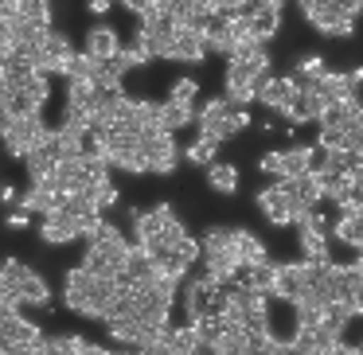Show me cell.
I'll use <instances>...</instances> for the list:
<instances>
[{"mask_svg":"<svg viewBox=\"0 0 363 355\" xmlns=\"http://www.w3.org/2000/svg\"><path fill=\"white\" fill-rule=\"evenodd\" d=\"M129 219H133V242L141 246L152 261H160L164 254L180 250L191 238L188 227L180 222V215L172 211V203H157V207H149V211H133Z\"/></svg>","mask_w":363,"mask_h":355,"instance_id":"obj_1","label":"cell"},{"mask_svg":"<svg viewBox=\"0 0 363 355\" xmlns=\"http://www.w3.org/2000/svg\"><path fill=\"white\" fill-rule=\"evenodd\" d=\"M113 293H118V281H113V277H94L82 266H74L63 274V305L71 308V312L86 316V320H102V308L113 300Z\"/></svg>","mask_w":363,"mask_h":355,"instance_id":"obj_2","label":"cell"},{"mask_svg":"<svg viewBox=\"0 0 363 355\" xmlns=\"http://www.w3.org/2000/svg\"><path fill=\"white\" fill-rule=\"evenodd\" d=\"M196 125L203 137H215V141H230V137H238L246 125H250V110L246 106H235L227 102V98H211V102H203L196 110Z\"/></svg>","mask_w":363,"mask_h":355,"instance_id":"obj_3","label":"cell"},{"mask_svg":"<svg viewBox=\"0 0 363 355\" xmlns=\"http://www.w3.org/2000/svg\"><path fill=\"white\" fill-rule=\"evenodd\" d=\"M48 133L51 129H48V121H43L40 113H9V110H0V141H4V149H9L12 157L24 160Z\"/></svg>","mask_w":363,"mask_h":355,"instance_id":"obj_4","label":"cell"},{"mask_svg":"<svg viewBox=\"0 0 363 355\" xmlns=\"http://www.w3.org/2000/svg\"><path fill=\"white\" fill-rule=\"evenodd\" d=\"M313 261H281L277 266V277H274V297H281V300H301L308 293V285H313Z\"/></svg>","mask_w":363,"mask_h":355,"instance_id":"obj_5","label":"cell"},{"mask_svg":"<svg viewBox=\"0 0 363 355\" xmlns=\"http://www.w3.org/2000/svg\"><path fill=\"white\" fill-rule=\"evenodd\" d=\"M293 98H297V90H293V82H289V79H274V74H262V79L254 82V102H262L269 113H277V118H289Z\"/></svg>","mask_w":363,"mask_h":355,"instance_id":"obj_6","label":"cell"},{"mask_svg":"<svg viewBox=\"0 0 363 355\" xmlns=\"http://www.w3.org/2000/svg\"><path fill=\"white\" fill-rule=\"evenodd\" d=\"M74 55V47H71V40H67L59 28H51L48 35H43V43H40V59H35V71L40 74H63L67 71V59Z\"/></svg>","mask_w":363,"mask_h":355,"instance_id":"obj_7","label":"cell"},{"mask_svg":"<svg viewBox=\"0 0 363 355\" xmlns=\"http://www.w3.org/2000/svg\"><path fill=\"white\" fill-rule=\"evenodd\" d=\"M308 28L320 35H328V40H347V35H355V16H347V12L332 9V4H320V9L308 12Z\"/></svg>","mask_w":363,"mask_h":355,"instance_id":"obj_8","label":"cell"},{"mask_svg":"<svg viewBox=\"0 0 363 355\" xmlns=\"http://www.w3.org/2000/svg\"><path fill=\"white\" fill-rule=\"evenodd\" d=\"M164 59H176V63H203L207 59V43H203V32H196V28H176L172 40H168V55Z\"/></svg>","mask_w":363,"mask_h":355,"instance_id":"obj_9","label":"cell"},{"mask_svg":"<svg viewBox=\"0 0 363 355\" xmlns=\"http://www.w3.org/2000/svg\"><path fill=\"white\" fill-rule=\"evenodd\" d=\"M254 207L262 211V219L266 222H274V227H289L293 222V203H289V196H285L277 184H269V188H262L258 196H254Z\"/></svg>","mask_w":363,"mask_h":355,"instance_id":"obj_10","label":"cell"},{"mask_svg":"<svg viewBox=\"0 0 363 355\" xmlns=\"http://www.w3.org/2000/svg\"><path fill=\"white\" fill-rule=\"evenodd\" d=\"M277 188L289 196L293 211H313V207H320V184L313 180V172L308 176H289V180H277Z\"/></svg>","mask_w":363,"mask_h":355,"instance_id":"obj_11","label":"cell"},{"mask_svg":"<svg viewBox=\"0 0 363 355\" xmlns=\"http://www.w3.org/2000/svg\"><path fill=\"white\" fill-rule=\"evenodd\" d=\"M336 211H340V219H336V227H332V235L359 254L363 250V207L359 203H344V207H336Z\"/></svg>","mask_w":363,"mask_h":355,"instance_id":"obj_12","label":"cell"},{"mask_svg":"<svg viewBox=\"0 0 363 355\" xmlns=\"http://www.w3.org/2000/svg\"><path fill=\"white\" fill-rule=\"evenodd\" d=\"M121 51V35L113 32L110 24H94L86 32V43H82V55H90L94 63H106V59H113Z\"/></svg>","mask_w":363,"mask_h":355,"instance_id":"obj_13","label":"cell"},{"mask_svg":"<svg viewBox=\"0 0 363 355\" xmlns=\"http://www.w3.org/2000/svg\"><path fill=\"white\" fill-rule=\"evenodd\" d=\"M12 293L20 297V308H24V305L51 308V289H48V281H43V274H35L32 266H24V274L16 277V285H12Z\"/></svg>","mask_w":363,"mask_h":355,"instance_id":"obj_14","label":"cell"},{"mask_svg":"<svg viewBox=\"0 0 363 355\" xmlns=\"http://www.w3.org/2000/svg\"><path fill=\"white\" fill-rule=\"evenodd\" d=\"M40 238L48 246H67V242H74L79 238V227H74V219L67 211H48L43 215V222H40Z\"/></svg>","mask_w":363,"mask_h":355,"instance_id":"obj_15","label":"cell"},{"mask_svg":"<svg viewBox=\"0 0 363 355\" xmlns=\"http://www.w3.org/2000/svg\"><path fill=\"white\" fill-rule=\"evenodd\" d=\"M308 172H313V145H289V149H277V180L308 176Z\"/></svg>","mask_w":363,"mask_h":355,"instance_id":"obj_16","label":"cell"},{"mask_svg":"<svg viewBox=\"0 0 363 355\" xmlns=\"http://www.w3.org/2000/svg\"><path fill=\"white\" fill-rule=\"evenodd\" d=\"M297 242H301V258L313 266H328L332 250H328V230H313V227H297Z\"/></svg>","mask_w":363,"mask_h":355,"instance_id":"obj_17","label":"cell"},{"mask_svg":"<svg viewBox=\"0 0 363 355\" xmlns=\"http://www.w3.org/2000/svg\"><path fill=\"white\" fill-rule=\"evenodd\" d=\"M274 277H277V266L274 261H258V266H238V285H246V289L254 293H266V297H274Z\"/></svg>","mask_w":363,"mask_h":355,"instance_id":"obj_18","label":"cell"},{"mask_svg":"<svg viewBox=\"0 0 363 355\" xmlns=\"http://www.w3.org/2000/svg\"><path fill=\"white\" fill-rule=\"evenodd\" d=\"M281 12H285V0H277V4H266V9L254 12V16H250L254 40H258V43H269L277 32H281Z\"/></svg>","mask_w":363,"mask_h":355,"instance_id":"obj_19","label":"cell"},{"mask_svg":"<svg viewBox=\"0 0 363 355\" xmlns=\"http://www.w3.org/2000/svg\"><path fill=\"white\" fill-rule=\"evenodd\" d=\"M235 254H238V266H258V261H269V250L254 230L235 227Z\"/></svg>","mask_w":363,"mask_h":355,"instance_id":"obj_20","label":"cell"},{"mask_svg":"<svg viewBox=\"0 0 363 355\" xmlns=\"http://www.w3.org/2000/svg\"><path fill=\"white\" fill-rule=\"evenodd\" d=\"M67 199V191H51V188H40V184H32V188L20 196V211H28V215H48V211H55L59 203Z\"/></svg>","mask_w":363,"mask_h":355,"instance_id":"obj_21","label":"cell"},{"mask_svg":"<svg viewBox=\"0 0 363 355\" xmlns=\"http://www.w3.org/2000/svg\"><path fill=\"white\" fill-rule=\"evenodd\" d=\"M191 121H196V110L191 106H180V102H160V125H164V133H180V129H188Z\"/></svg>","mask_w":363,"mask_h":355,"instance_id":"obj_22","label":"cell"},{"mask_svg":"<svg viewBox=\"0 0 363 355\" xmlns=\"http://www.w3.org/2000/svg\"><path fill=\"white\" fill-rule=\"evenodd\" d=\"M184 157H188V164H199V168H211L215 160H219V141L215 137H203L199 133L196 141L188 145V149H180Z\"/></svg>","mask_w":363,"mask_h":355,"instance_id":"obj_23","label":"cell"},{"mask_svg":"<svg viewBox=\"0 0 363 355\" xmlns=\"http://www.w3.org/2000/svg\"><path fill=\"white\" fill-rule=\"evenodd\" d=\"M141 320H106V332H110L113 344H121L125 351H137V344H141Z\"/></svg>","mask_w":363,"mask_h":355,"instance_id":"obj_24","label":"cell"},{"mask_svg":"<svg viewBox=\"0 0 363 355\" xmlns=\"http://www.w3.org/2000/svg\"><path fill=\"white\" fill-rule=\"evenodd\" d=\"M207 184H211L219 196H235V191H238V168L235 164H219V160H215V164L207 168Z\"/></svg>","mask_w":363,"mask_h":355,"instance_id":"obj_25","label":"cell"},{"mask_svg":"<svg viewBox=\"0 0 363 355\" xmlns=\"http://www.w3.org/2000/svg\"><path fill=\"white\" fill-rule=\"evenodd\" d=\"M24 168H28V176H32V180H40V176H48L51 168H55V152L48 149V137H43V141L24 157Z\"/></svg>","mask_w":363,"mask_h":355,"instance_id":"obj_26","label":"cell"},{"mask_svg":"<svg viewBox=\"0 0 363 355\" xmlns=\"http://www.w3.org/2000/svg\"><path fill=\"white\" fill-rule=\"evenodd\" d=\"M94 59L90 55H82V51H74L71 59H67V71H63V79L67 82H94Z\"/></svg>","mask_w":363,"mask_h":355,"instance_id":"obj_27","label":"cell"},{"mask_svg":"<svg viewBox=\"0 0 363 355\" xmlns=\"http://www.w3.org/2000/svg\"><path fill=\"white\" fill-rule=\"evenodd\" d=\"M293 320H297V328H316L324 320V308L313 305L308 297H301V300H293Z\"/></svg>","mask_w":363,"mask_h":355,"instance_id":"obj_28","label":"cell"},{"mask_svg":"<svg viewBox=\"0 0 363 355\" xmlns=\"http://www.w3.org/2000/svg\"><path fill=\"white\" fill-rule=\"evenodd\" d=\"M196 98H199V82L191 79V74H184V79H176V82H172V90H168V102L191 106V110H196Z\"/></svg>","mask_w":363,"mask_h":355,"instance_id":"obj_29","label":"cell"},{"mask_svg":"<svg viewBox=\"0 0 363 355\" xmlns=\"http://www.w3.org/2000/svg\"><path fill=\"white\" fill-rule=\"evenodd\" d=\"M293 71H297V74H305V79H320V74H324V55H316V51H308V55H301V63L297 67H293Z\"/></svg>","mask_w":363,"mask_h":355,"instance_id":"obj_30","label":"cell"},{"mask_svg":"<svg viewBox=\"0 0 363 355\" xmlns=\"http://www.w3.org/2000/svg\"><path fill=\"white\" fill-rule=\"evenodd\" d=\"M118 59H121V67H125V74H129V71H137V67H145V63H149V55H145V51L137 47V43H133V47H121V51H118Z\"/></svg>","mask_w":363,"mask_h":355,"instance_id":"obj_31","label":"cell"},{"mask_svg":"<svg viewBox=\"0 0 363 355\" xmlns=\"http://www.w3.org/2000/svg\"><path fill=\"white\" fill-rule=\"evenodd\" d=\"M4 222H9V230H24V227H32V215H28V211H20V207H16V211H12Z\"/></svg>","mask_w":363,"mask_h":355,"instance_id":"obj_32","label":"cell"},{"mask_svg":"<svg viewBox=\"0 0 363 355\" xmlns=\"http://www.w3.org/2000/svg\"><path fill=\"white\" fill-rule=\"evenodd\" d=\"M121 4H125L129 12H137V16H145L149 9H157V0H121Z\"/></svg>","mask_w":363,"mask_h":355,"instance_id":"obj_33","label":"cell"},{"mask_svg":"<svg viewBox=\"0 0 363 355\" xmlns=\"http://www.w3.org/2000/svg\"><path fill=\"white\" fill-rule=\"evenodd\" d=\"M328 355H359V347H352V344H344V339H340V344L332 347Z\"/></svg>","mask_w":363,"mask_h":355,"instance_id":"obj_34","label":"cell"},{"mask_svg":"<svg viewBox=\"0 0 363 355\" xmlns=\"http://www.w3.org/2000/svg\"><path fill=\"white\" fill-rule=\"evenodd\" d=\"M0 203H20L16 188H0Z\"/></svg>","mask_w":363,"mask_h":355,"instance_id":"obj_35","label":"cell"},{"mask_svg":"<svg viewBox=\"0 0 363 355\" xmlns=\"http://www.w3.org/2000/svg\"><path fill=\"white\" fill-rule=\"evenodd\" d=\"M352 266H355V269H359V274H363V250L355 254V261H352Z\"/></svg>","mask_w":363,"mask_h":355,"instance_id":"obj_36","label":"cell"},{"mask_svg":"<svg viewBox=\"0 0 363 355\" xmlns=\"http://www.w3.org/2000/svg\"><path fill=\"white\" fill-rule=\"evenodd\" d=\"M359 355H363V344H359Z\"/></svg>","mask_w":363,"mask_h":355,"instance_id":"obj_37","label":"cell"},{"mask_svg":"<svg viewBox=\"0 0 363 355\" xmlns=\"http://www.w3.org/2000/svg\"><path fill=\"white\" fill-rule=\"evenodd\" d=\"M40 355H48V351H40Z\"/></svg>","mask_w":363,"mask_h":355,"instance_id":"obj_38","label":"cell"}]
</instances>
